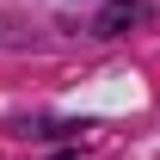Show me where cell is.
Wrapping results in <instances>:
<instances>
[{
	"mask_svg": "<svg viewBox=\"0 0 160 160\" xmlns=\"http://www.w3.org/2000/svg\"><path fill=\"white\" fill-rule=\"evenodd\" d=\"M136 19V6H111V12H105V31H117V25H129Z\"/></svg>",
	"mask_w": 160,
	"mask_h": 160,
	"instance_id": "obj_1",
	"label": "cell"
}]
</instances>
